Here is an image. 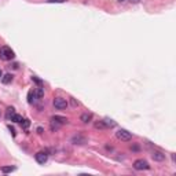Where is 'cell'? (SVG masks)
<instances>
[{"instance_id":"cell-12","label":"cell","mask_w":176,"mask_h":176,"mask_svg":"<svg viewBox=\"0 0 176 176\" xmlns=\"http://www.w3.org/2000/svg\"><path fill=\"white\" fill-rule=\"evenodd\" d=\"M103 122H105L106 128H114V127H116V121L109 120V118H105V120H103Z\"/></svg>"},{"instance_id":"cell-14","label":"cell","mask_w":176,"mask_h":176,"mask_svg":"<svg viewBox=\"0 0 176 176\" xmlns=\"http://www.w3.org/2000/svg\"><path fill=\"white\" fill-rule=\"evenodd\" d=\"M15 167H2V172L3 174H10V172H14Z\"/></svg>"},{"instance_id":"cell-6","label":"cell","mask_w":176,"mask_h":176,"mask_svg":"<svg viewBox=\"0 0 176 176\" xmlns=\"http://www.w3.org/2000/svg\"><path fill=\"white\" fill-rule=\"evenodd\" d=\"M35 158H36V161H37L39 164H45L47 160H48V154L45 151H39V153H36Z\"/></svg>"},{"instance_id":"cell-23","label":"cell","mask_w":176,"mask_h":176,"mask_svg":"<svg viewBox=\"0 0 176 176\" xmlns=\"http://www.w3.org/2000/svg\"><path fill=\"white\" fill-rule=\"evenodd\" d=\"M0 116H2V112H0Z\"/></svg>"},{"instance_id":"cell-18","label":"cell","mask_w":176,"mask_h":176,"mask_svg":"<svg viewBox=\"0 0 176 176\" xmlns=\"http://www.w3.org/2000/svg\"><path fill=\"white\" fill-rule=\"evenodd\" d=\"M22 125H24V128H28L29 127V120H22Z\"/></svg>"},{"instance_id":"cell-9","label":"cell","mask_w":176,"mask_h":176,"mask_svg":"<svg viewBox=\"0 0 176 176\" xmlns=\"http://www.w3.org/2000/svg\"><path fill=\"white\" fill-rule=\"evenodd\" d=\"M80 120L83 122H85V124H88V122H91V120H92V114L91 113H84V114H81Z\"/></svg>"},{"instance_id":"cell-17","label":"cell","mask_w":176,"mask_h":176,"mask_svg":"<svg viewBox=\"0 0 176 176\" xmlns=\"http://www.w3.org/2000/svg\"><path fill=\"white\" fill-rule=\"evenodd\" d=\"M66 0H47V3H65Z\"/></svg>"},{"instance_id":"cell-4","label":"cell","mask_w":176,"mask_h":176,"mask_svg":"<svg viewBox=\"0 0 176 176\" xmlns=\"http://www.w3.org/2000/svg\"><path fill=\"white\" fill-rule=\"evenodd\" d=\"M52 103H54V106L56 109H59V110H64V109L68 107V101L64 98H59V96L52 101Z\"/></svg>"},{"instance_id":"cell-7","label":"cell","mask_w":176,"mask_h":176,"mask_svg":"<svg viewBox=\"0 0 176 176\" xmlns=\"http://www.w3.org/2000/svg\"><path fill=\"white\" fill-rule=\"evenodd\" d=\"M151 157H153V160L154 161H157V162H162L165 160V154L162 151H160V150H154L151 153Z\"/></svg>"},{"instance_id":"cell-2","label":"cell","mask_w":176,"mask_h":176,"mask_svg":"<svg viewBox=\"0 0 176 176\" xmlns=\"http://www.w3.org/2000/svg\"><path fill=\"white\" fill-rule=\"evenodd\" d=\"M116 136H117V139H120L121 142H129L132 139V134L127 129H118L117 132H116Z\"/></svg>"},{"instance_id":"cell-8","label":"cell","mask_w":176,"mask_h":176,"mask_svg":"<svg viewBox=\"0 0 176 176\" xmlns=\"http://www.w3.org/2000/svg\"><path fill=\"white\" fill-rule=\"evenodd\" d=\"M33 95H35V98H36V99H41L43 96H44V89H43L41 87L36 88L35 91H33Z\"/></svg>"},{"instance_id":"cell-11","label":"cell","mask_w":176,"mask_h":176,"mask_svg":"<svg viewBox=\"0 0 176 176\" xmlns=\"http://www.w3.org/2000/svg\"><path fill=\"white\" fill-rule=\"evenodd\" d=\"M11 81H12V74H10V73L2 77V83H3V84H10Z\"/></svg>"},{"instance_id":"cell-5","label":"cell","mask_w":176,"mask_h":176,"mask_svg":"<svg viewBox=\"0 0 176 176\" xmlns=\"http://www.w3.org/2000/svg\"><path fill=\"white\" fill-rule=\"evenodd\" d=\"M72 143L73 145L83 146V145L87 143V138H85V136H83V135H80V134H77V135H74L72 138Z\"/></svg>"},{"instance_id":"cell-22","label":"cell","mask_w":176,"mask_h":176,"mask_svg":"<svg viewBox=\"0 0 176 176\" xmlns=\"http://www.w3.org/2000/svg\"><path fill=\"white\" fill-rule=\"evenodd\" d=\"M118 2H125V0H118Z\"/></svg>"},{"instance_id":"cell-19","label":"cell","mask_w":176,"mask_h":176,"mask_svg":"<svg viewBox=\"0 0 176 176\" xmlns=\"http://www.w3.org/2000/svg\"><path fill=\"white\" fill-rule=\"evenodd\" d=\"M32 80L36 83V84H39V85H41V80H39L37 77H32Z\"/></svg>"},{"instance_id":"cell-3","label":"cell","mask_w":176,"mask_h":176,"mask_svg":"<svg viewBox=\"0 0 176 176\" xmlns=\"http://www.w3.org/2000/svg\"><path fill=\"white\" fill-rule=\"evenodd\" d=\"M134 168L136 171H147V169H150V165H149V162L143 160V158H139V160H136L134 162Z\"/></svg>"},{"instance_id":"cell-20","label":"cell","mask_w":176,"mask_h":176,"mask_svg":"<svg viewBox=\"0 0 176 176\" xmlns=\"http://www.w3.org/2000/svg\"><path fill=\"white\" fill-rule=\"evenodd\" d=\"M8 129H10V132L12 134V136H15V129L12 128V127H8Z\"/></svg>"},{"instance_id":"cell-15","label":"cell","mask_w":176,"mask_h":176,"mask_svg":"<svg viewBox=\"0 0 176 176\" xmlns=\"http://www.w3.org/2000/svg\"><path fill=\"white\" fill-rule=\"evenodd\" d=\"M22 120H24V118H22V116H19V114H14L11 118V121H14V122H21Z\"/></svg>"},{"instance_id":"cell-1","label":"cell","mask_w":176,"mask_h":176,"mask_svg":"<svg viewBox=\"0 0 176 176\" xmlns=\"http://www.w3.org/2000/svg\"><path fill=\"white\" fill-rule=\"evenodd\" d=\"M14 56H15L14 51L10 47H7V45L0 47V59H2V61H11Z\"/></svg>"},{"instance_id":"cell-13","label":"cell","mask_w":176,"mask_h":176,"mask_svg":"<svg viewBox=\"0 0 176 176\" xmlns=\"http://www.w3.org/2000/svg\"><path fill=\"white\" fill-rule=\"evenodd\" d=\"M14 114H15L14 109H12V107H8V109H7V113H6V118H7V120H11Z\"/></svg>"},{"instance_id":"cell-16","label":"cell","mask_w":176,"mask_h":176,"mask_svg":"<svg viewBox=\"0 0 176 176\" xmlns=\"http://www.w3.org/2000/svg\"><path fill=\"white\" fill-rule=\"evenodd\" d=\"M95 128H98V129H106V125H105L103 121H99V122H96V124H95Z\"/></svg>"},{"instance_id":"cell-10","label":"cell","mask_w":176,"mask_h":176,"mask_svg":"<svg viewBox=\"0 0 176 176\" xmlns=\"http://www.w3.org/2000/svg\"><path fill=\"white\" fill-rule=\"evenodd\" d=\"M51 120H55L56 122H59V124H66V122H68V118H66V117H61V116H54Z\"/></svg>"},{"instance_id":"cell-21","label":"cell","mask_w":176,"mask_h":176,"mask_svg":"<svg viewBox=\"0 0 176 176\" xmlns=\"http://www.w3.org/2000/svg\"><path fill=\"white\" fill-rule=\"evenodd\" d=\"M2 74H3V73H2V70H0V78H2Z\"/></svg>"}]
</instances>
